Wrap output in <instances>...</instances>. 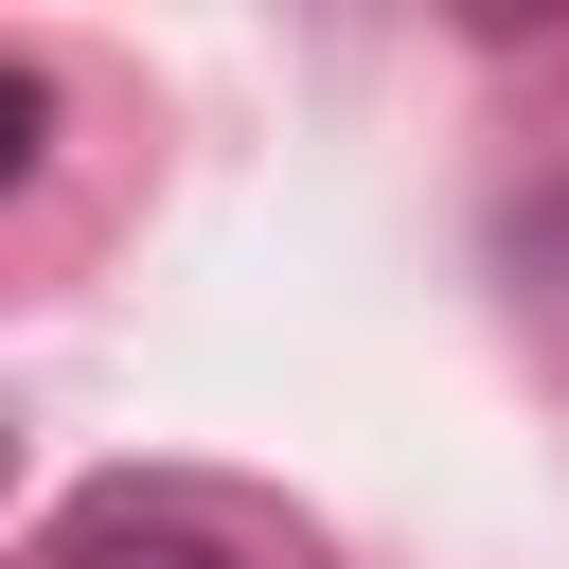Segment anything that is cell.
Returning <instances> with one entry per match:
<instances>
[{
	"label": "cell",
	"instance_id": "1",
	"mask_svg": "<svg viewBox=\"0 0 569 569\" xmlns=\"http://www.w3.org/2000/svg\"><path fill=\"white\" fill-rule=\"evenodd\" d=\"M53 569H267V551L213 533L196 498H89V516L53 533Z\"/></svg>",
	"mask_w": 569,
	"mask_h": 569
},
{
	"label": "cell",
	"instance_id": "2",
	"mask_svg": "<svg viewBox=\"0 0 569 569\" xmlns=\"http://www.w3.org/2000/svg\"><path fill=\"white\" fill-rule=\"evenodd\" d=\"M36 160V71H0V178Z\"/></svg>",
	"mask_w": 569,
	"mask_h": 569
},
{
	"label": "cell",
	"instance_id": "3",
	"mask_svg": "<svg viewBox=\"0 0 569 569\" xmlns=\"http://www.w3.org/2000/svg\"><path fill=\"white\" fill-rule=\"evenodd\" d=\"M0 480H18V427H0Z\"/></svg>",
	"mask_w": 569,
	"mask_h": 569
}]
</instances>
